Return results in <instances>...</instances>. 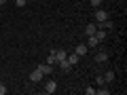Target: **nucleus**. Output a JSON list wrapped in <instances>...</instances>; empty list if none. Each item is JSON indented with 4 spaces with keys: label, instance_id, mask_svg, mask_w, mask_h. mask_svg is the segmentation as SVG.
Segmentation results:
<instances>
[{
    "label": "nucleus",
    "instance_id": "nucleus-1",
    "mask_svg": "<svg viewBox=\"0 0 127 95\" xmlns=\"http://www.w3.org/2000/svg\"><path fill=\"white\" fill-rule=\"evenodd\" d=\"M42 76H45V74H42L38 68L34 70V72H30V80H32V82H40V80H42Z\"/></svg>",
    "mask_w": 127,
    "mask_h": 95
},
{
    "label": "nucleus",
    "instance_id": "nucleus-2",
    "mask_svg": "<svg viewBox=\"0 0 127 95\" xmlns=\"http://www.w3.org/2000/svg\"><path fill=\"white\" fill-rule=\"evenodd\" d=\"M74 53H76L78 57H81V55H87V53H89V47H87V45H83V42H81V45H76Z\"/></svg>",
    "mask_w": 127,
    "mask_h": 95
},
{
    "label": "nucleus",
    "instance_id": "nucleus-3",
    "mask_svg": "<svg viewBox=\"0 0 127 95\" xmlns=\"http://www.w3.org/2000/svg\"><path fill=\"white\" fill-rule=\"evenodd\" d=\"M45 91H47V93H55V91H57V82H55V80H49V82H47V85H45Z\"/></svg>",
    "mask_w": 127,
    "mask_h": 95
},
{
    "label": "nucleus",
    "instance_id": "nucleus-4",
    "mask_svg": "<svg viewBox=\"0 0 127 95\" xmlns=\"http://www.w3.org/2000/svg\"><path fill=\"white\" fill-rule=\"evenodd\" d=\"M106 19H108V13L106 11H102V9L95 11V21H106Z\"/></svg>",
    "mask_w": 127,
    "mask_h": 95
},
{
    "label": "nucleus",
    "instance_id": "nucleus-5",
    "mask_svg": "<svg viewBox=\"0 0 127 95\" xmlns=\"http://www.w3.org/2000/svg\"><path fill=\"white\" fill-rule=\"evenodd\" d=\"M95 61H97V63H104V61H108V53H106V51H100V53L95 55Z\"/></svg>",
    "mask_w": 127,
    "mask_h": 95
},
{
    "label": "nucleus",
    "instance_id": "nucleus-6",
    "mask_svg": "<svg viewBox=\"0 0 127 95\" xmlns=\"http://www.w3.org/2000/svg\"><path fill=\"white\" fill-rule=\"evenodd\" d=\"M38 70H40L42 74H51V72H53V66H49V63H40Z\"/></svg>",
    "mask_w": 127,
    "mask_h": 95
},
{
    "label": "nucleus",
    "instance_id": "nucleus-7",
    "mask_svg": "<svg viewBox=\"0 0 127 95\" xmlns=\"http://www.w3.org/2000/svg\"><path fill=\"white\" fill-rule=\"evenodd\" d=\"M97 45H100V40H97L95 36H89V38H87V47H89V49H95Z\"/></svg>",
    "mask_w": 127,
    "mask_h": 95
},
{
    "label": "nucleus",
    "instance_id": "nucleus-8",
    "mask_svg": "<svg viewBox=\"0 0 127 95\" xmlns=\"http://www.w3.org/2000/svg\"><path fill=\"white\" fill-rule=\"evenodd\" d=\"M95 30H97V25H95V23H89V25L85 27V34H87V36H93Z\"/></svg>",
    "mask_w": 127,
    "mask_h": 95
},
{
    "label": "nucleus",
    "instance_id": "nucleus-9",
    "mask_svg": "<svg viewBox=\"0 0 127 95\" xmlns=\"http://www.w3.org/2000/svg\"><path fill=\"white\" fill-rule=\"evenodd\" d=\"M45 63H49V66H55L57 63V57H55V51H51L49 53V57H47V61Z\"/></svg>",
    "mask_w": 127,
    "mask_h": 95
},
{
    "label": "nucleus",
    "instance_id": "nucleus-10",
    "mask_svg": "<svg viewBox=\"0 0 127 95\" xmlns=\"http://www.w3.org/2000/svg\"><path fill=\"white\" fill-rule=\"evenodd\" d=\"M112 80H114V72H112V70H108V72L104 74V82H106V85H110Z\"/></svg>",
    "mask_w": 127,
    "mask_h": 95
},
{
    "label": "nucleus",
    "instance_id": "nucleus-11",
    "mask_svg": "<svg viewBox=\"0 0 127 95\" xmlns=\"http://www.w3.org/2000/svg\"><path fill=\"white\" fill-rule=\"evenodd\" d=\"M57 66H59V68H62V70H66V72H68V70L72 68V66H70V61H68V59H62V61H57Z\"/></svg>",
    "mask_w": 127,
    "mask_h": 95
},
{
    "label": "nucleus",
    "instance_id": "nucleus-12",
    "mask_svg": "<svg viewBox=\"0 0 127 95\" xmlns=\"http://www.w3.org/2000/svg\"><path fill=\"white\" fill-rule=\"evenodd\" d=\"M66 59H68V61H70V66H76V63H78V55H76V53L68 55V57H66Z\"/></svg>",
    "mask_w": 127,
    "mask_h": 95
},
{
    "label": "nucleus",
    "instance_id": "nucleus-13",
    "mask_svg": "<svg viewBox=\"0 0 127 95\" xmlns=\"http://www.w3.org/2000/svg\"><path fill=\"white\" fill-rule=\"evenodd\" d=\"M55 57H57V61H62V59H66V57H68V53L59 49V51H55Z\"/></svg>",
    "mask_w": 127,
    "mask_h": 95
},
{
    "label": "nucleus",
    "instance_id": "nucleus-14",
    "mask_svg": "<svg viewBox=\"0 0 127 95\" xmlns=\"http://www.w3.org/2000/svg\"><path fill=\"white\" fill-rule=\"evenodd\" d=\"M100 27L102 30H110V27H112V21H108V19H106V21H100Z\"/></svg>",
    "mask_w": 127,
    "mask_h": 95
},
{
    "label": "nucleus",
    "instance_id": "nucleus-15",
    "mask_svg": "<svg viewBox=\"0 0 127 95\" xmlns=\"http://www.w3.org/2000/svg\"><path fill=\"white\" fill-rule=\"evenodd\" d=\"M95 93H97V95H108V89H106V85H102V89H95Z\"/></svg>",
    "mask_w": 127,
    "mask_h": 95
},
{
    "label": "nucleus",
    "instance_id": "nucleus-16",
    "mask_svg": "<svg viewBox=\"0 0 127 95\" xmlns=\"http://www.w3.org/2000/svg\"><path fill=\"white\" fill-rule=\"evenodd\" d=\"M85 95H95V89H93V87H87V89H85Z\"/></svg>",
    "mask_w": 127,
    "mask_h": 95
},
{
    "label": "nucleus",
    "instance_id": "nucleus-17",
    "mask_svg": "<svg viewBox=\"0 0 127 95\" xmlns=\"http://www.w3.org/2000/svg\"><path fill=\"white\" fill-rule=\"evenodd\" d=\"M95 82H97V85H100V87H102V85H106V82H104V76H102V74H100V76H97V78H95Z\"/></svg>",
    "mask_w": 127,
    "mask_h": 95
},
{
    "label": "nucleus",
    "instance_id": "nucleus-18",
    "mask_svg": "<svg viewBox=\"0 0 127 95\" xmlns=\"http://www.w3.org/2000/svg\"><path fill=\"white\" fill-rule=\"evenodd\" d=\"M26 2H28V0H15V4H17L19 9H21V6H26Z\"/></svg>",
    "mask_w": 127,
    "mask_h": 95
},
{
    "label": "nucleus",
    "instance_id": "nucleus-19",
    "mask_svg": "<svg viewBox=\"0 0 127 95\" xmlns=\"http://www.w3.org/2000/svg\"><path fill=\"white\" fill-rule=\"evenodd\" d=\"M91 4H93V6H95V9H97V6H100V4H102V0H91Z\"/></svg>",
    "mask_w": 127,
    "mask_h": 95
},
{
    "label": "nucleus",
    "instance_id": "nucleus-20",
    "mask_svg": "<svg viewBox=\"0 0 127 95\" xmlns=\"http://www.w3.org/2000/svg\"><path fill=\"white\" fill-rule=\"evenodd\" d=\"M0 95H6V87L4 85H0Z\"/></svg>",
    "mask_w": 127,
    "mask_h": 95
},
{
    "label": "nucleus",
    "instance_id": "nucleus-21",
    "mask_svg": "<svg viewBox=\"0 0 127 95\" xmlns=\"http://www.w3.org/2000/svg\"><path fill=\"white\" fill-rule=\"evenodd\" d=\"M4 2H6V0H0V4H4Z\"/></svg>",
    "mask_w": 127,
    "mask_h": 95
}]
</instances>
